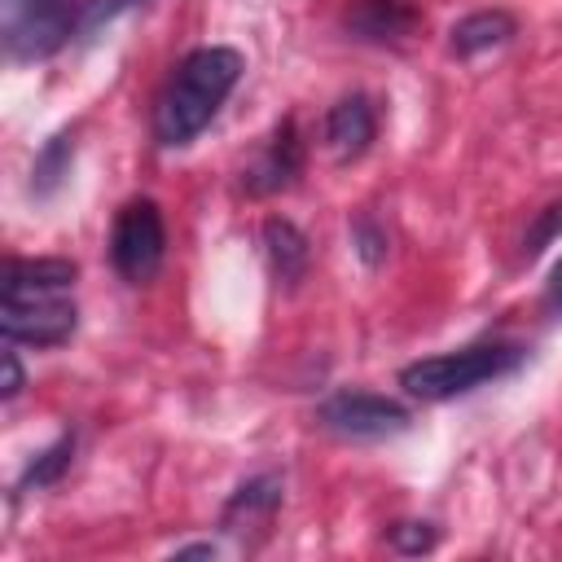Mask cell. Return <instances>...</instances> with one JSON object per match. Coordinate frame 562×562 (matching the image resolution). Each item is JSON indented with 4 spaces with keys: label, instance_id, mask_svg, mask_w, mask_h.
<instances>
[{
    "label": "cell",
    "instance_id": "6da1fadb",
    "mask_svg": "<svg viewBox=\"0 0 562 562\" xmlns=\"http://www.w3.org/2000/svg\"><path fill=\"white\" fill-rule=\"evenodd\" d=\"M241 79V53L233 48H198L180 61V70L171 75L167 92L158 97L154 110V136L158 145L176 149L189 145L224 105V97L237 88Z\"/></svg>",
    "mask_w": 562,
    "mask_h": 562
},
{
    "label": "cell",
    "instance_id": "7a4b0ae2",
    "mask_svg": "<svg viewBox=\"0 0 562 562\" xmlns=\"http://www.w3.org/2000/svg\"><path fill=\"white\" fill-rule=\"evenodd\" d=\"M518 364H522V347L479 342V347H461V351H443V356H426V360L404 364L400 386L417 400H452V395H465L492 378H505Z\"/></svg>",
    "mask_w": 562,
    "mask_h": 562
},
{
    "label": "cell",
    "instance_id": "3957f363",
    "mask_svg": "<svg viewBox=\"0 0 562 562\" xmlns=\"http://www.w3.org/2000/svg\"><path fill=\"white\" fill-rule=\"evenodd\" d=\"M162 255H167V228H162L158 202H149V198L127 202L110 233V259H114L119 277L140 285L162 268Z\"/></svg>",
    "mask_w": 562,
    "mask_h": 562
},
{
    "label": "cell",
    "instance_id": "277c9868",
    "mask_svg": "<svg viewBox=\"0 0 562 562\" xmlns=\"http://www.w3.org/2000/svg\"><path fill=\"white\" fill-rule=\"evenodd\" d=\"M75 26V0H4V44L13 57H48Z\"/></svg>",
    "mask_w": 562,
    "mask_h": 562
},
{
    "label": "cell",
    "instance_id": "5b68a950",
    "mask_svg": "<svg viewBox=\"0 0 562 562\" xmlns=\"http://www.w3.org/2000/svg\"><path fill=\"white\" fill-rule=\"evenodd\" d=\"M321 426L334 430L338 439H391L400 430H408V408L386 400V395H373V391H338L321 404Z\"/></svg>",
    "mask_w": 562,
    "mask_h": 562
},
{
    "label": "cell",
    "instance_id": "8992f818",
    "mask_svg": "<svg viewBox=\"0 0 562 562\" xmlns=\"http://www.w3.org/2000/svg\"><path fill=\"white\" fill-rule=\"evenodd\" d=\"M0 325L9 342H31V347H57L75 334V303L66 294L48 299H4Z\"/></svg>",
    "mask_w": 562,
    "mask_h": 562
},
{
    "label": "cell",
    "instance_id": "52a82bcc",
    "mask_svg": "<svg viewBox=\"0 0 562 562\" xmlns=\"http://www.w3.org/2000/svg\"><path fill=\"white\" fill-rule=\"evenodd\" d=\"M299 171H303V140H299L294 119H285V123H277V132L263 140V149H259V158L246 167L241 184H246V193L268 198V193L290 189V184L299 180Z\"/></svg>",
    "mask_w": 562,
    "mask_h": 562
},
{
    "label": "cell",
    "instance_id": "ba28073f",
    "mask_svg": "<svg viewBox=\"0 0 562 562\" xmlns=\"http://www.w3.org/2000/svg\"><path fill=\"white\" fill-rule=\"evenodd\" d=\"M422 13L408 0H360L347 9L342 26L364 44H404L417 31Z\"/></svg>",
    "mask_w": 562,
    "mask_h": 562
},
{
    "label": "cell",
    "instance_id": "9c48e42d",
    "mask_svg": "<svg viewBox=\"0 0 562 562\" xmlns=\"http://www.w3.org/2000/svg\"><path fill=\"white\" fill-rule=\"evenodd\" d=\"M373 132H378V119H373V105L364 92H351L342 97L329 114H325V145L338 162H351L360 158L369 145H373Z\"/></svg>",
    "mask_w": 562,
    "mask_h": 562
},
{
    "label": "cell",
    "instance_id": "30bf717a",
    "mask_svg": "<svg viewBox=\"0 0 562 562\" xmlns=\"http://www.w3.org/2000/svg\"><path fill=\"white\" fill-rule=\"evenodd\" d=\"M79 268L70 259H9L4 263V299H48L75 285Z\"/></svg>",
    "mask_w": 562,
    "mask_h": 562
},
{
    "label": "cell",
    "instance_id": "8fae6325",
    "mask_svg": "<svg viewBox=\"0 0 562 562\" xmlns=\"http://www.w3.org/2000/svg\"><path fill=\"white\" fill-rule=\"evenodd\" d=\"M518 31V22H514V13H505V9H479V13H465L457 26H452V53L457 57H479V53H487V48H501V44H509V35Z\"/></svg>",
    "mask_w": 562,
    "mask_h": 562
},
{
    "label": "cell",
    "instance_id": "7c38bea8",
    "mask_svg": "<svg viewBox=\"0 0 562 562\" xmlns=\"http://www.w3.org/2000/svg\"><path fill=\"white\" fill-rule=\"evenodd\" d=\"M263 246H268V263H272L277 281L299 285L303 272H307V263H312L307 237H303L290 220H268V224H263Z\"/></svg>",
    "mask_w": 562,
    "mask_h": 562
},
{
    "label": "cell",
    "instance_id": "4fadbf2b",
    "mask_svg": "<svg viewBox=\"0 0 562 562\" xmlns=\"http://www.w3.org/2000/svg\"><path fill=\"white\" fill-rule=\"evenodd\" d=\"M281 505V479L277 474H259L250 483H241L233 492V501L224 505V527L237 531V522H255V518H272Z\"/></svg>",
    "mask_w": 562,
    "mask_h": 562
},
{
    "label": "cell",
    "instance_id": "5bb4252c",
    "mask_svg": "<svg viewBox=\"0 0 562 562\" xmlns=\"http://www.w3.org/2000/svg\"><path fill=\"white\" fill-rule=\"evenodd\" d=\"M70 158H75V140H70L66 132L53 136V140L40 149L35 171H31V189H35V198H48V193L70 176Z\"/></svg>",
    "mask_w": 562,
    "mask_h": 562
},
{
    "label": "cell",
    "instance_id": "9a60e30c",
    "mask_svg": "<svg viewBox=\"0 0 562 562\" xmlns=\"http://www.w3.org/2000/svg\"><path fill=\"white\" fill-rule=\"evenodd\" d=\"M70 457H75V435H61L57 443H48L26 470H22V479H18V492H31V487H48V483H57L66 470H70Z\"/></svg>",
    "mask_w": 562,
    "mask_h": 562
},
{
    "label": "cell",
    "instance_id": "2e32d148",
    "mask_svg": "<svg viewBox=\"0 0 562 562\" xmlns=\"http://www.w3.org/2000/svg\"><path fill=\"white\" fill-rule=\"evenodd\" d=\"M558 233H562V202H553V206H544V211L536 215L531 233L522 237V259H536V255H540Z\"/></svg>",
    "mask_w": 562,
    "mask_h": 562
},
{
    "label": "cell",
    "instance_id": "e0dca14e",
    "mask_svg": "<svg viewBox=\"0 0 562 562\" xmlns=\"http://www.w3.org/2000/svg\"><path fill=\"white\" fill-rule=\"evenodd\" d=\"M386 540H391V549H400V553H426V549H435L439 531H435L430 522H395V527L386 531Z\"/></svg>",
    "mask_w": 562,
    "mask_h": 562
},
{
    "label": "cell",
    "instance_id": "ac0fdd59",
    "mask_svg": "<svg viewBox=\"0 0 562 562\" xmlns=\"http://www.w3.org/2000/svg\"><path fill=\"white\" fill-rule=\"evenodd\" d=\"M351 237H356V255H360L369 268H378V263L386 259V233H382V228H378L369 215H360V220H356Z\"/></svg>",
    "mask_w": 562,
    "mask_h": 562
},
{
    "label": "cell",
    "instance_id": "d6986e66",
    "mask_svg": "<svg viewBox=\"0 0 562 562\" xmlns=\"http://www.w3.org/2000/svg\"><path fill=\"white\" fill-rule=\"evenodd\" d=\"M22 382H26V378H22V364H18V351L9 347V351H4V386H0V395H4V400H13V395L22 391Z\"/></svg>",
    "mask_w": 562,
    "mask_h": 562
},
{
    "label": "cell",
    "instance_id": "ffe728a7",
    "mask_svg": "<svg viewBox=\"0 0 562 562\" xmlns=\"http://www.w3.org/2000/svg\"><path fill=\"white\" fill-rule=\"evenodd\" d=\"M176 558H215V544H184L176 549Z\"/></svg>",
    "mask_w": 562,
    "mask_h": 562
},
{
    "label": "cell",
    "instance_id": "44dd1931",
    "mask_svg": "<svg viewBox=\"0 0 562 562\" xmlns=\"http://www.w3.org/2000/svg\"><path fill=\"white\" fill-rule=\"evenodd\" d=\"M549 299H553V303H562V263L553 268V281H549Z\"/></svg>",
    "mask_w": 562,
    "mask_h": 562
}]
</instances>
